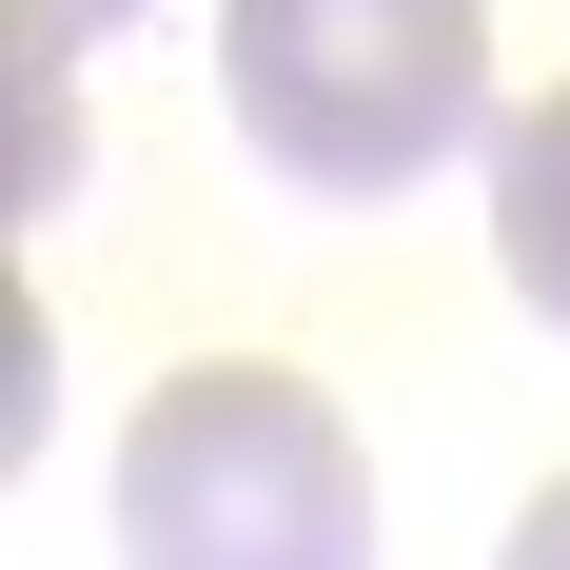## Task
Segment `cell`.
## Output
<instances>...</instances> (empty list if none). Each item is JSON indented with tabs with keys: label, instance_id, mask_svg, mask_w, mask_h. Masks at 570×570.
I'll return each mask as SVG.
<instances>
[{
	"label": "cell",
	"instance_id": "5b68a950",
	"mask_svg": "<svg viewBox=\"0 0 570 570\" xmlns=\"http://www.w3.org/2000/svg\"><path fill=\"white\" fill-rule=\"evenodd\" d=\"M492 570H570V472H551V492L512 512V551H492Z\"/></svg>",
	"mask_w": 570,
	"mask_h": 570
},
{
	"label": "cell",
	"instance_id": "277c9868",
	"mask_svg": "<svg viewBox=\"0 0 570 570\" xmlns=\"http://www.w3.org/2000/svg\"><path fill=\"white\" fill-rule=\"evenodd\" d=\"M138 0H0V40H20V99H59V59H99Z\"/></svg>",
	"mask_w": 570,
	"mask_h": 570
},
{
	"label": "cell",
	"instance_id": "6da1fadb",
	"mask_svg": "<svg viewBox=\"0 0 570 570\" xmlns=\"http://www.w3.org/2000/svg\"><path fill=\"white\" fill-rule=\"evenodd\" d=\"M217 118L256 177L374 217L492 138V0H217Z\"/></svg>",
	"mask_w": 570,
	"mask_h": 570
},
{
	"label": "cell",
	"instance_id": "3957f363",
	"mask_svg": "<svg viewBox=\"0 0 570 570\" xmlns=\"http://www.w3.org/2000/svg\"><path fill=\"white\" fill-rule=\"evenodd\" d=\"M492 276L570 335V79L531 118H492Z\"/></svg>",
	"mask_w": 570,
	"mask_h": 570
},
{
	"label": "cell",
	"instance_id": "7a4b0ae2",
	"mask_svg": "<svg viewBox=\"0 0 570 570\" xmlns=\"http://www.w3.org/2000/svg\"><path fill=\"white\" fill-rule=\"evenodd\" d=\"M118 570H374V453L276 354H197L118 433Z\"/></svg>",
	"mask_w": 570,
	"mask_h": 570
}]
</instances>
